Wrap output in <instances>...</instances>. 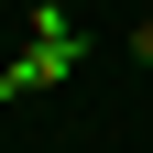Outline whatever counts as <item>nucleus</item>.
<instances>
[{
    "label": "nucleus",
    "mask_w": 153,
    "mask_h": 153,
    "mask_svg": "<svg viewBox=\"0 0 153 153\" xmlns=\"http://www.w3.org/2000/svg\"><path fill=\"white\" fill-rule=\"evenodd\" d=\"M76 55H88V33H76L66 11L44 0V11H33V44L11 55V66H0V99H33V88H66V76H76Z\"/></svg>",
    "instance_id": "nucleus-1"
},
{
    "label": "nucleus",
    "mask_w": 153,
    "mask_h": 153,
    "mask_svg": "<svg viewBox=\"0 0 153 153\" xmlns=\"http://www.w3.org/2000/svg\"><path fill=\"white\" fill-rule=\"evenodd\" d=\"M131 66H153V22H131Z\"/></svg>",
    "instance_id": "nucleus-2"
}]
</instances>
